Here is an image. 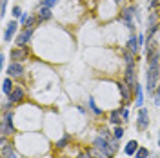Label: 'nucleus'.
<instances>
[{"label":"nucleus","mask_w":160,"mask_h":158,"mask_svg":"<svg viewBox=\"0 0 160 158\" xmlns=\"http://www.w3.org/2000/svg\"><path fill=\"white\" fill-rule=\"evenodd\" d=\"M102 133H100V136L93 140V147L100 149L104 155L108 158H111L115 153H117V138L115 136H109V133H108V129H100Z\"/></svg>","instance_id":"f257e3e1"},{"label":"nucleus","mask_w":160,"mask_h":158,"mask_svg":"<svg viewBox=\"0 0 160 158\" xmlns=\"http://www.w3.org/2000/svg\"><path fill=\"white\" fill-rule=\"evenodd\" d=\"M158 62H160V53L157 51L153 57L149 58V69H148V91L155 93L157 89V82H158Z\"/></svg>","instance_id":"f03ea898"},{"label":"nucleus","mask_w":160,"mask_h":158,"mask_svg":"<svg viewBox=\"0 0 160 158\" xmlns=\"http://www.w3.org/2000/svg\"><path fill=\"white\" fill-rule=\"evenodd\" d=\"M0 136H9L15 133V126H13V113H6L4 118H2V124H0Z\"/></svg>","instance_id":"7ed1b4c3"},{"label":"nucleus","mask_w":160,"mask_h":158,"mask_svg":"<svg viewBox=\"0 0 160 158\" xmlns=\"http://www.w3.org/2000/svg\"><path fill=\"white\" fill-rule=\"evenodd\" d=\"M126 84L131 89L137 87V73H135V62L133 60L128 62V67H126Z\"/></svg>","instance_id":"20e7f679"},{"label":"nucleus","mask_w":160,"mask_h":158,"mask_svg":"<svg viewBox=\"0 0 160 158\" xmlns=\"http://www.w3.org/2000/svg\"><path fill=\"white\" fill-rule=\"evenodd\" d=\"M29 57V49L28 47H15V49H11V60L13 62H22V60H26Z\"/></svg>","instance_id":"39448f33"},{"label":"nucleus","mask_w":160,"mask_h":158,"mask_svg":"<svg viewBox=\"0 0 160 158\" xmlns=\"http://www.w3.org/2000/svg\"><path fill=\"white\" fill-rule=\"evenodd\" d=\"M22 100H24V89L13 87V91L9 93V102L6 104V107H8V106H15V104H20Z\"/></svg>","instance_id":"423d86ee"},{"label":"nucleus","mask_w":160,"mask_h":158,"mask_svg":"<svg viewBox=\"0 0 160 158\" xmlns=\"http://www.w3.org/2000/svg\"><path fill=\"white\" fill-rule=\"evenodd\" d=\"M31 37H33V29H31V27H26V29L17 37L15 42H17V46H18V47H26V44L31 40Z\"/></svg>","instance_id":"0eeeda50"},{"label":"nucleus","mask_w":160,"mask_h":158,"mask_svg":"<svg viewBox=\"0 0 160 158\" xmlns=\"http://www.w3.org/2000/svg\"><path fill=\"white\" fill-rule=\"evenodd\" d=\"M133 15H135V9H133V7H124V9H122V20H124V24H126L131 31H135V26H133Z\"/></svg>","instance_id":"6e6552de"},{"label":"nucleus","mask_w":160,"mask_h":158,"mask_svg":"<svg viewBox=\"0 0 160 158\" xmlns=\"http://www.w3.org/2000/svg\"><path fill=\"white\" fill-rule=\"evenodd\" d=\"M148 126H149V118H148V109L140 107L138 111V120H137V127L140 129V131H144V129H148Z\"/></svg>","instance_id":"1a4fd4ad"},{"label":"nucleus","mask_w":160,"mask_h":158,"mask_svg":"<svg viewBox=\"0 0 160 158\" xmlns=\"http://www.w3.org/2000/svg\"><path fill=\"white\" fill-rule=\"evenodd\" d=\"M24 73V66L20 62H11L9 67H8V75L9 77H20Z\"/></svg>","instance_id":"9d476101"},{"label":"nucleus","mask_w":160,"mask_h":158,"mask_svg":"<svg viewBox=\"0 0 160 158\" xmlns=\"http://www.w3.org/2000/svg\"><path fill=\"white\" fill-rule=\"evenodd\" d=\"M17 29H18V24H17L15 20H11L9 24H8V27H6V33H4V40H6V42H9V40L13 38V35L17 33Z\"/></svg>","instance_id":"9b49d317"},{"label":"nucleus","mask_w":160,"mask_h":158,"mask_svg":"<svg viewBox=\"0 0 160 158\" xmlns=\"http://www.w3.org/2000/svg\"><path fill=\"white\" fill-rule=\"evenodd\" d=\"M118 87H120V93H122V100L124 102H129L131 100V87L126 82H118Z\"/></svg>","instance_id":"f8f14e48"},{"label":"nucleus","mask_w":160,"mask_h":158,"mask_svg":"<svg viewBox=\"0 0 160 158\" xmlns=\"http://www.w3.org/2000/svg\"><path fill=\"white\" fill-rule=\"evenodd\" d=\"M137 151H138V142L137 140H131L129 144H126V147H124V153L129 155V156H133Z\"/></svg>","instance_id":"ddd939ff"},{"label":"nucleus","mask_w":160,"mask_h":158,"mask_svg":"<svg viewBox=\"0 0 160 158\" xmlns=\"http://www.w3.org/2000/svg\"><path fill=\"white\" fill-rule=\"evenodd\" d=\"M138 38H135V37H131L129 40H128V49L131 51V53H133V55H135V53H137V51H138Z\"/></svg>","instance_id":"4468645a"},{"label":"nucleus","mask_w":160,"mask_h":158,"mask_svg":"<svg viewBox=\"0 0 160 158\" xmlns=\"http://www.w3.org/2000/svg\"><path fill=\"white\" fill-rule=\"evenodd\" d=\"M51 18V9L49 7H40L38 11V22H42V20H49Z\"/></svg>","instance_id":"2eb2a0df"},{"label":"nucleus","mask_w":160,"mask_h":158,"mask_svg":"<svg viewBox=\"0 0 160 158\" xmlns=\"http://www.w3.org/2000/svg\"><path fill=\"white\" fill-rule=\"evenodd\" d=\"M11 91H13V82H11V78H4V82H2V93L4 95H9Z\"/></svg>","instance_id":"dca6fc26"},{"label":"nucleus","mask_w":160,"mask_h":158,"mask_svg":"<svg viewBox=\"0 0 160 158\" xmlns=\"http://www.w3.org/2000/svg\"><path fill=\"white\" fill-rule=\"evenodd\" d=\"M122 115H120V111H111L109 113V120L111 124H115V126H120V122H124V120L120 118Z\"/></svg>","instance_id":"f3484780"},{"label":"nucleus","mask_w":160,"mask_h":158,"mask_svg":"<svg viewBox=\"0 0 160 158\" xmlns=\"http://www.w3.org/2000/svg\"><path fill=\"white\" fill-rule=\"evenodd\" d=\"M144 104V93H142V86L137 84V107H142Z\"/></svg>","instance_id":"a211bd4d"},{"label":"nucleus","mask_w":160,"mask_h":158,"mask_svg":"<svg viewBox=\"0 0 160 158\" xmlns=\"http://www.w3.org/2000/svg\"><path fill=\"white\" fill-rule=\"evenodd\" d=\"M88 153H89V156H91V158H108L106 155H104V153H102V151H100V149H97V147L89 149Z\"/></svg>","instance_id":"6ab92c4d"},{"label":"nucleus","mask_w":160,"mask_h":158,"mask_svg":"<svg viewBox=\"0 0 160 158\" xmlns=\"http://www.w3.org/2000/svg\"><path fill=\"white\" fill-rule=\"evenodd\" d=\"M149 156V151L146 147H138V151L135 153V158H148Z\"/></svg>","instance_id":"aec40b11"},{"label":"nucleus","mask_w":160,"mask_h":158,"mask_svg":"<svg viewBox=\"0 0 160 158\" xmlns=\"http://www.w3.org/2000/svg\"><path fill=\"white\" fill-rule=\"evenodd\" d=\"M122 135H124V129L120 127V126H115V131H113V136L118 140V138H122Z\"/></svg>","instance_id":"412c9836"},{"label":"nucleus","mask_w":160,"mask_h":158,"mask_svg":"<svg viewBox=\"0 0 160 158\" xmlns=\"http://www.w3.org/2000/svg\"><path fill=\"white\" fill-rule=\"evenodd\" d=\"M153 100H155L157 106H160V82H158V89H155V93H153Z\"/></svg>","instance_id":"4be33fe9"},{"label":"nucleus","mask_w":160,"mask_h":158,"mask_svg":"<svg viewBox=\"0 0 160 158\" xmlns=\"http://www.w3.org/2000/svg\"><path fill=\"white\" fill-rule=\"evenodd\" d=\"M57 2H58V0H44V2H42V7H53V6H57Z\"/></svg>","instance_id":"5701e85b"},{"label":"nucleus","mask_w":160,"mask_h":158,"mask_svg":"<svg viewBox=\"0 0 160 158\" xmlns=\"http://www.w3.org/2000/svg\"><path fill=\"white\" fill-rule=\"evenodd\" d=\"M120 115H122V120H124V122H128V120H129V109L128 107L120 109Z\"/></svg>","instance_id":"b1692460"},{"label":"nucleus","mask_w":160,"mask_h":158,"mask_svg":"<svg viewBox=\"0 0 160 158\" xmlns=\"http://www.w3.org/2000/svg\"><path fill=\"white\" fill-rule=\"evenodd\" d=\"M89 106H91V109H93L97 115H102V109L97 107V104H95V100H93V98H89Z\"/></svg>","instance_id":"393cba45"},{"label":"nucleus","mask_w":160,"mask_h":158,"mask_svg":"<svg viewBox=\"0 0 160 158\" xmlns=\"http://www.w3.org/2000/svg\"><path fill=\"white\" fill-rule=\"evenodd\" d=\"M68 140H69V136L66 135V136H64L62 140H58V142H57V147H66V144H68Z\"/></svg>","instance_id":"a878e982"},{"label":"nucleus","mask_w":160,"mask_h":158,"mask_svg":"<svg viewBox=\"0 0 160 158\" xmlns=\"http://www.w3.org/2000/svg\"><path fill=\"white\" fill-rule=\"evenodd\" d=\"M13 17H22V9H20L18 6L13 7Z\"/></svg>","instance_id":"bb28decb"},{"label":"nucleus","mask_w":160,"mask_h":158,"mask_svg":"<svg viewBox=\"0 0 160 158\" xmlns=\"http://www.w3.org/2000/svg\"><path fill=\"white\" fill-rule=\"evenodd\" d=\"M33 22H35V17H28V20L24 22V26H26V27H31V26H33Z\"/></svg>","instance_id":"cd10ccee"},{"label":"nucleus","mask_w":160,"mask_h":158,"mask_svg":"<svg viewBox=\"0 0 160 158\" xmlns=\"http://www.w3.org/2000/svg\"><path fill=\"white\" fill-rule=\"evenodd\" d=\"M6 6H8V0H2V7H0V13H2V17L6 15Z\"/></svg>","instance_id":"c85d7f7f"},{"label":"nucleus","mask_w":160,"mask_h":158,"mask_svg":"<svg viewBox=\"0 0 160 158\" xmlns=\"http://www.w3.org/2000/svg\"><path fill=\"white\" fill-rule=\"evenodd\" d=\"M6 158H18V155H17V153H13V149H11L9 153L6 155Z\"/></svg>","instance_id":"c756f323"},{"label":"nucleus","mask_w":160,"mask_h":158,"mask_svg":"<svg viewBox=\"0 0 160 158\" xmlns=\"http://www.w3.org/2000/svg\"><path fill=\"white\" fill-rule=\"evenodd\" d=\"M77 158H91V156H89V153L86 151V153H82V155H78V156H77Z\"/></svg>","instance_id":"7c9ffc66"},{"label":"nucleus","mask_w":160,"mask_h":158,"mask_svg":"<svg viewBox=\"0 0 160 158\" xmlns=\"http://www.w3.org/2000/svg\"><path fill=\"white\" fill-rule=\"evenodd\" d=\"M138 44L140 46H144V35H138Z\"/></svg>","instance_id":"2f4dec72"},{"label":"nucleus","mask_w":160,"mask_h":158,"mask_svg":"<svg viewBox=\"0 0 160 158\" xmlns=\"http://www.w3.org/2000/svg\"><path fill=\"white\" fill-rule=\"evenodd\" d=\"M115 2H120V0H115Z\"/></svg>","instance_id":"473e14b6"},{"label":"nucleus","mask_w":160,"mask_h":158,"mask_svg":"<svg viewBox=\"0 0 160 158\" xmlns=\"http://www.w3.org/2000/svg\"><path fill=\"white\" fill-rule=\"evenodd\" d=\"M158 146H160V140H158Z\"/></svg>","instance_id":"72a5a7b5"}]
</instances>
